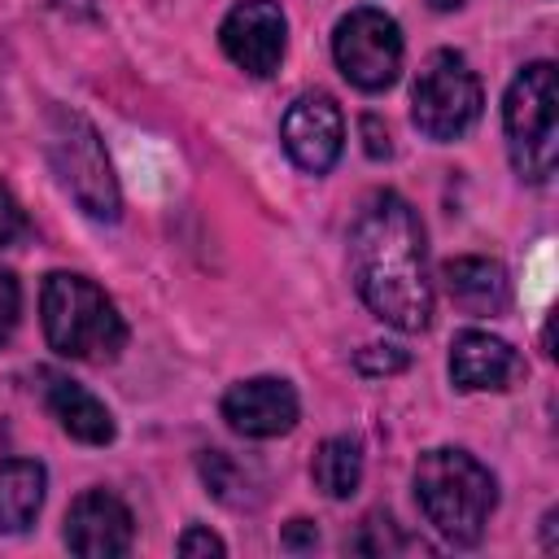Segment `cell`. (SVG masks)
<instances>
[{"instance_id":"obj_1","label":"cell","mask_w":559,"mask_h":559,"mask_svg":"<svg viewBox=\"0 0 559 559\" xmlns=\"http://www.w3.org/2000/svg\"><path fill=\"white\" fill-rule=\"evenodd\" d=\"M349 271L358 297L384 323L419 332L432 319V284L424 262V227L411 201L397 192H376L349 236Z\"/></svg>"},{"instance_id":"obj_2","label":"cell","mask_w":559,"mask_h":559,"mask_svg":"<svg viewBox=\"0 0 559 559\" xmlns=\"http://www.w3.org/2000/svg\"><path fill=\"white\" fill-rule=\"evenodd\" d=\"M415 498L419 511L428 515V524L454 542V546H472L485 533V520L498 502L493 476L485 463H476L467 450H428L415 463Z\"/></svg>"},{"instance_id":"obj_3","label":"cell","mask_w":559,"mask_h":559,"mask_svg":"<svg viewBox=\"0 0 559 559\" xmlns=\"http://www.w3.org/2000/svg\"><path fill=\"white\" fill-rule=\"evenodd\" d=\"M39 314H44V336L61 358L109 362L127 345V323L118 306L87 275L52 271L39 293Z\"/></svg>"},{"instance_id":"obj_4","label":"cell","mask_w":559,"mask_h":559,"mask_svg":"<svg viewBox=\"0 0 559 559\" xmlns=\"http://www.w3.org/2000/svg\"><path fill=\"white\" fill-rule=\"evenodd\" d=\"M502 127L511 166L528 183H546L555 170V140H559V83L550 61H533L515 74L502 100Z\"/></svg>"},{"instance_id":"obj_5","label":"cell","mask_w":559,"mask_h":559,"mask_svg":"<svg viewBox=\"0 0 559 559\" xmlns=\"http://www.w3.org/2000/svg\"><path fill=\"white\" fill-rule=\"evenodd\" d=\"M48 157H52V170H57L61 188L79 201V210L87 218H100V223L118 218V210H122L118 179H114V166L105 157V144H100L96 127L83 114H70V109L52 114Z\"/></svg>"},{"instance_id":"obj_6","label":"cell","mask_w":559,"mask_h":559,"mask_svg":"<svg viewBox=\"0 0 559 559\" xmlns=\"http://www.w3.org/2000/svg\"><path fill=\"white\" fill-rule=\"evenodd\" d=\"M480 79L463 52L437 48L424 57L411 87V118L428 140H459L480 118Z\"/></svg>"},{"instance_id":"obj_7","label":"cell","mask_w":559,"mask_h":559,"mask_svg":"<svg viewBox=\"0 0 559 559\" xmlns=\"http://www.w3.org/2000/svg\"><path fill=\"white\" fill-rule=\"evenodd\" d=\"M332 57L362 92H384L402 70V31L384 9H354L336 22Z\"/></svg>"},{"instance_id":"obj_8","label":"cell","mask_w":559,"mask_h":559,"mask_svg":"<svg viewBox=\"0 0 559 559\" xmlns=\"http://www.w3.org/2000/svg\"><path fill=\"white\" fill-rule=\"evenodd\" d=\"M284 39H288V22L275 0H240L218 26L223 52L253 79H266L280 70Z\"/></svg>"},{"instance_id":"obj_9","label":"cell","mask_w":559,"mask_h":559,"mask_svg":"<svg viewBox=\"0 0 559 559\" xmlns=\"http://www.w3.org/2000/svg\"><path fill=\"white\" fill-rule=\"evenodd\" d=\"M280 140L288 148V157L310 170V175H323L332 170V162L341 157V140H345V122H341V109L328 92H306L288 105L284 114V127H280Z\"/></svg>"},{"instance_id":"obj_10","label":"cell","mask_w":559,"mask_h":559,"mask_svg":"<svg viewBox=\"0 0 559 559\" xmlns=\"http://www.w3.org/2000/svg\"><path fill=\"white\" fill-rule=\"evenodd\" d=\"M135 537L131 511L122 507V498L105 493V489H87L74 498L70 515H66V546L83 559H109V555H127Z\"/></svg>"},{"instance_id":"obj_11","label":"cell","mask_w":559,"mask_h":559,"mask_svg":"<svg viewBox=\"0 0 559 559\" xmlns=\"http://www.w3.org/2000/svg\"><path fill=\"white\" fill-rule=\"evenodd\" d=\"M297 393L280 376H253L223 393V419L240 437H280L297 424Z\"/></svg>"},{"instance_id":"obj_12","label":"cell","mask_w":559,"mask_h":559,"mask_svg":"<svg viewBox=\"0 0 559 559\" xmlns=\"http://www.w3.org/2000/svg\"><path fill=\"white\" fill-rule=\"evenodd\" d=\"M450 376L467 393H502L520 376V354L489 332H459L450 345Z\"/></svg>"},{"instance_id":"obj_13","label":"cell","mask_w":559,"mask_h":559,"mask_svg":"<svg viewBox=\"0 0 559 559\" xmlns=\"http://www.w3.org/2000/svg\"><path fill=\"white\" fill-rule=\"evenodd\" d=\"M39 380H44V402H48L52 419H57L74 441H83V445H105V441H114V419H109V411H105L83 384H74L70 376H57V371H39Z\"/></svg>"},{"instance_id":"obj_14","label":"cell","mask_w":559,"mask_h":559,"mask_svg":"<svg viewBox=\"0 0 559 559\" xmlns=\"http://www.w3.org/2000/svg\"><path fill=\"white\" fill-rule=\"evenodd\" d=\"M441 280H445L450 301L467 314H502L511 301L507 271L493 258H450L441 266Z\"/></svg>"},{"instance_id":"obj_15","label":"cell","mask_w":559,"mask_h":559,"mask_svg":"<svg viewBox=\"0 0 559 559\" xmlns=\"http://www.w3.org/2000/svg\"><path fill=\"white\" fill-rule=\"evenodd\" d=\"M44 485L48 472L35 459H9L0 463V528L4 533H26L44 507Z\"/></svg>"},{"instance_id":"obj_16","label":"cell","mask_w":559,"mask_h":559,"mask_svg":"<svg viewBox=\"0 0 559 559\" xmlns=\"http://www.w3.org/2000/svg\"><path fill=\"white\" fill-rule=\"evenodd\" d=\"M310 476H314V485L328 498H349L358 489V480H362V450H358V441L354 437H328L314 450Z\"/></svg>"},{"instance_id":"obj_17","label":"cell","mask_w":559,"mask_h":559,"mask_svg":"<svg viewBox=\"0 0 559 559\" xmlns=\"http://www.w3.org/2000/svg\"><path fill=\"white\" fill-rule=\"evenodd\" d=\"M406 354L397 349V345H367V349H358V358H354V367L362 371V376H393V371H406Z\"/></svg>"},{"instance_id":"obj_18","label":"cell","mask_w":559,"mask_h":559,"mask_svg":"<svg viewBox=\"0 0 559 559\" xmlns=\"http://www.w3.org/2000/svg\"><path fill=\"white\" fill-rule=\"evenodd\" d=\"M26 231H31V223H26L22 205H17V197L0 183V249H9V245H17V240H26Z\"/></svg>"},{"instance_id":"obj_19","label":"cell","mask_w":559,"mask_h":559,"mask_svg":"<svg viewBox=\"0 0 559 559\" xmlns=\"http://www.w3.org/2000/svg\"><path fill=\"white\" fill-rule=\"evenodd\" d=\"M17 310H22V288L9 271H0V345L9 341V332L17 323Z\"/></svg>"},{"instance_id":"obj_20","label":"cell","mask_w":559,"mask_h":559,"mask_svg":"<svg viewBox=\"0 0 559 559\" xmlns=\"http://www.w3.org/2000/svg\"><path fill=\"white\" fill-rule=\"evenodd\" d=\"M223 550H227L223 537H214L210 528H188L179 537V555H223Z\"/></svg>"},{"instance_id":"obj_21","label":"cell","mask_w":559,"mask_h":559,"mask_svg":"<svg viewBox=\"0 0 559 559\" xmlns=\"http://www.w3.org/2000/svg\"><path fill=\"white\" fill-rule=\"evenodd\" d=\"M362 135L371 157H389V131H380V118H362Z\"/></svg>"},{"instance_id":"obj_22","label":"cell","mask_w":559,"mask_h":559,"mask_svg":"<svg viewBox=\"0 0 559 559\" xmlns=\"http://www.w3.org/2000/svg\"><path fill=\"white\" fill-rule=\"evenodd\" d=\"M314 542H319V533H314L310 520H293L288 533H284V546H314Z\"/></svg>"},{"instance_id":"obj_23","label":"cell","mask_w":559,"mask_h":559,"mask_svg":"<svg viewBox=\"0 0 559 559\" xmlns=\"http://www.w3.org/2000/svg\"><path fill=\"white\" fill-rule=\"evenodd\" d=\"M428 4H432V9H459L463 0H428Z\"/></svg>"}]
</instances>
